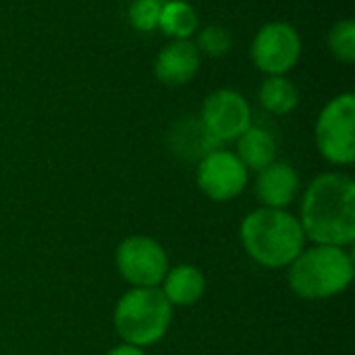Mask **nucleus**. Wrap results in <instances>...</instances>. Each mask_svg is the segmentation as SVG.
<instances>
[{
    "mask_svg": "<svg viewBox=\"0 0 355 355\" xmlns=\"http://www.w3.org/2000/svg\"><path fill=\"white\" fill-rule=\"evenodd\" d=\"M306 241L349 248L355 239V183L343 173H322L306 189L300 208Z\"/></svg>",
    "mask_w": 355,
    "mask_h": 355,
    "instance_id": "obj_1",
    "label": "nucleus"
},
{
    "mask_svg": "<svg viewBox=\"0 0 355 355\" xmlns=\"http://www.w3.org/2000/svg\"><path fill=\"white\" fill-rule=\"evenodd\" d=\"M245 254L264 268H287L306 248L300 218L283 208H258L239 225Z\"/></svg>",
    "mask_w": 355,
    "mask_h": 355,
    "instance_id": "obj_2",
    "label": "nucleus"
},
{
    "mask_svg": "<svg viewBox=\"0 0 355 355\" xmlns=\"http://www.w3.org/2000/svg\"><path fill=\"white\" fill-rule=\"evenodd\" d=\"M287 281L302 300H331L343 293L355 277L352 252L339 245L304 248L302 254L287 266Z\"/></svg>",
    "mask_w": 355,
    "mask_h": 355,
    "instance_id": "obj_3",
    "label": "nucleus"
},
{
    "mask_svg": "<svg viewBox=\"0 0 355 355\" xmlns=\"http://www.w3.org/2000/svg\"><path fill=\"white\" fill-rule=\"evenodd\" d=\"M112 324L123 343L146 349L166 337L173 324V306L158 287H131L119 297Z\"/></svg>",
    "mask_w": 355,
    "mask_h": 355,
    "instance_id": "obj_4",
    "label": "nucleus"
},
{
    "mask_svg": "<svg viewBox=\"0 0 355 355\" xmlns=\"http://www.w3.org/2000/svg\"><path fill=\"white\" fill-rule=\"evenodd\" d=\"M318 152L333 164L349 166L355 160V96H335L318 114L314 129Z\"/></svg>",
    "mask_w": 355,
    "mask_h": 355,
    "instance_id": "obj_5",
    "label": "nucleus"
},
{
    "mask_svg": "<svg viewBox=\"0 0 355 355\" xmlns=\"http://www.w3.org/2000/svg\"><path fill=\"white\" fill-rule=\"evenodd\" d=\"M114 264L131 287H158L171 268L166 250L148 235L125 237L116 245Z\"/></svg>",
    "mask_w": 355,
    "mask_h": 355,
    "instance_id": "obj_6",
    "label": "nucleus"
},
{
    "mask_svg": "<svg viewBox=\"0 0 355 355\" xmlns=\"http://www.w3.org/2000/svg\"><path fill=\"white\" fill-rule=\"evenodd\" d=\"M252 60L258 71L270 75L289 73L302 56V37L297 29L283 21H272L260 27L252 42Z\"/></svg>",
    "mask_w": 355,
    "mask_h": 355,
    "instance_id": "obj_7",
    "label": "nucleus"
},
{
    "mask_svg": "<svg viewBox=\"0 0 355 355\" xmlns=\"http://www.w3.org/2000/svg\"><path fill=\"white\" fill-rule=\"evenodd\" d=\"M250 171L241 164L235 152L212 150L198 162L196 181L200 191L212 202H231L243 193Z\"/></svg>",
    "mask_w": 355,
    "mask_h": 355,
    "instance_id": "obj_8",
    "label": "nucleus"
},
{
    "mask_svg": "<svg viewBox=\"0 0 355 355\" xmlns=\"http://www.w3.org/2000/svg\"><path fill=\"white\" fill-rule=\"evenodd\" d=\"M200 123L214 141H233L252 127V108L235 89H216L202 104Z\"/></svg>",
    "mask_w": 355,
    "mask_h": 355,
    "instance_id": "obj_9",
    "label": "nucleus"
},
{
    "mask_svg": "<svg viewBox=\"0 0 355 355\" xmlns=\"http://www.w3.org/2000/svg\"><path fill=\"white\" fill-rule=\"evenodd\" d=\"M200 62L202 54L191 40H173L158 52L154 60V73L164 85L179 87L196 77Z\"/></svg>",
    "mask_w": 355,
    "mask_h": 355,
    "instance_id": "obj_10",
    "label": "nucleus"
},
{
    "mask_svg": "<svg viewBox=\"0 0 355 355\" xmlns=\"http://www.w3.org/2000/svg\"><path fill=\"white\" fill-rule=\"evenodd\" d=\"M300 191V175L287 162H272L258 173L256 198L264 208H287Z\"/></svg>",
    "mask_w": 355,
    "mask_h": 355,
    "instance_id": "obj_11",
    "label": "nucleus"
},
{
    "mask_svg": "<svg viewBox=\"0 0 355 355\" xmlns=\"http://www.w3.org/2000/svg\"><path fill=\"white\" fill-rule=\"evenodd\" d=\"M162 295L175 306H193L206 293V277L193 264H179L168 268L162 279Z\"/></svg>",
    "mask_w": 355,
    "mask_h": 355,
    "instance_id": "obj_12",
    "label": "nucleus"
},
{
    "mask_svg": "<svg viewBox=\"0 0 355 355\" xmlns=\"http://www.w3.org/2000/svg\"><path fill=\"white\" fill-rule=\"evenodd\" d=\"M237 158L248 171L260 173L268 164L277 160V141L275 137L262 129V127H250L245 129L237 139Z\"/></svg>",
    "mask_w": 355,
    "mask_h": 355,
    "instance_id": "obj_13",
    "label": "nucleus"
},
{
    "mask_svg": "<svg viewBox=\"0 0 355 355\" xmlns=\"http://www.w3.org/2000/svg\"><path fill=\"white\" fill-rule=\"evenodd\" d=\"M158 27L173 40H189L198 31V15L189 2L166 0L160 10Z\"/></svg>",
    "mask_w": 355,
    "mask_h": 355,
    "instance_id": "obj_14",
    "label": "nucleus"
},
{
    "mask_svg": "<svg viewBox=\"0 0 355 355\" xmlns=\"http://www.w3.org/2000/svg\"><path fill=\"white\" fill-rule=\"evenodd\" d=\"M260 104L272 114H289L300 102V92L285 75H270L260 85Z\"/></svg>",
    "mask_w": 355,
    "mask_h": 355,
    "instance_id": "obj_15",
    "label": "nucleus"
},
{
    "mask_svg": "<svg viewBox=\"0 0 355 355\" xmlns=\"http://www.w3.org/2000/svg\"><path fill=\"white\" fill-rule=\"evenodd\" d=\"M329 50L331 54L343 62L352 64L355 60V23L352 19H343L335 23L329 31Z\"/></svg>",
    "mask_w": 355,
    "mask_h": 355,
    "instance_id": "obj_16",
    "label": "nucleus"
},
{
    "mask_svg": "<svg viewBox=\"0 0 355 355\" xmlns=\"http://www.w3.org/2000/svg\"><path fill=\"white\" fill-rule=\"evenodd\" d=\"M231 46H233L231 31L220 25H208L200 29L198 42H196V48L200 50V54H206V56H223L231 50Z\"/></svg>",
    "mask_w": 355,
    "mask_h": 355,
    "instance_id": "obj_17",
    "label": "nucleus"
},
{
    "mask_svg": "<svg viewBox=\"0 0 355 355\" xmlns=\"http://www.w3.org/2000/svg\"><path fill=\"white\" fill-rule=\"evenodd\" d=\"M162 0H133L129 6V21L137 31L150 33L158 27Z\"/></svg>",
    "mask_w": 355,
    "mask_h": 355,
    "instance_id": "obj_18",
    "label": "nucleus"
},
{
    "mask_svg": "<svg viewBox=\"0 0 355 355\" xmlns=\"http://www.w3.org/2000/svg\"><path fill=\"white\" fill-rule=\"evenodd\" d=\"M106 355H146V352L141 347H135V345H129V343H121V345L112 347Z\"/></svg>",
    "mask_w": 355,
    "mask_h": 355,
    "instance_id": "obj_19",
    "label": "nucleus"
}]
</instances>
